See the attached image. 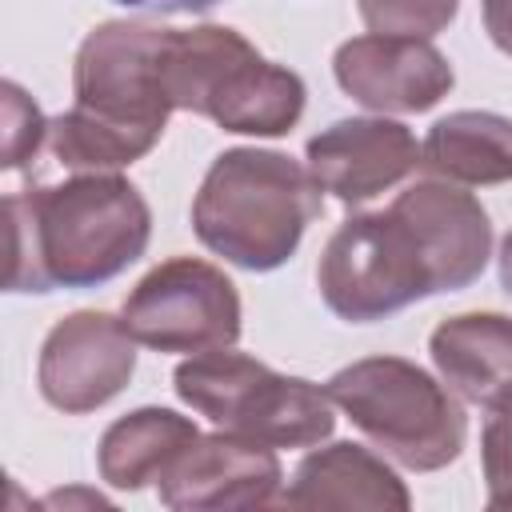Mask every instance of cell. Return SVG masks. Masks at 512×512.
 <instances>
[{
    "label": "cell",
    "instance_id": "cell-4",
    "mask_svg": "<svg viewBox=\"0 0 512 512\" xmlns=\"http://www.w3.org/2000/svg\"><path fill=\"white\" fill-rule=\"evenodd\" d=\"M320 192L312 168L280 152L232 148L208 168L192 200V228L224 260L268 272L296 252L304 228L320 216Z\"/></svg>",
    "mask_w": 512,
    "mask_h": 512
},
{
    "label": "cell",
    "instance_id": "cell-19",
    "mask_svg": "<svg viewBox=\"0 0 512 512\" xmlns=\"http://www.w3.org/2000/svg\"><path fill=\"white\" fill-rule=\"evenodd\" d=\"M44 140H48V124L40 108L8 80L4 84V168H24Z\"/></svg>",
    "mask_w": 512,
    "mask_h": 512
},
{
    "label": "cell",
    "instance_id": "cell-22",
    "mask_svg": "<svg viewBox=\"0 0 512 512\" xmlns=\"http://www.w3.org/2000/svg\"><path fill=\"white\" fill-rule=\"evenodd\" d=\"M500 284H504V292L512 296V232H508L504 244H500Z\"/></svg>",
    "mask_w": 512,
    "mask_h": 512
},
{
    "label": "cell",
    "instance_id": "cell-1",
    "mask_svg": "<svg viewBox=\"0 0 512 512\" xmlns=\"http://www.w3.org/2000/svg\"><path fill=\"white\" fill-rule=\"evenodd\" d=\"M492 248V224L472 192L412 184L384 212L344 220L324 244L316 284L324 304L352 324L380 320L412 300L472 284Z\"/></svg>",
    "mask_w": 512,
    "mask_h": 512
},
{
    "label": "cell",
    "instance_id": "cell-8",
    "mask_svg": "<svg viewBox=\"0 0 512 512\" xmlns=\"http://www.w3.org/2000/svg\"><path fill=\"white\" fill-rule=\"evenodd\" d=\"M124 328L160 352H220L240 336V296L220 268L180 256L136 284L124 300Z\"/></svg>",
    "mask_w": 512,
    "mask_h": 512
},
{
    "label": "cell",
    "instance_id": "cell-6",
    "mask_svg": "<svg viewBox=\"0 0 512 512\" xmlns=\"http://www.w3.org/2000/svg\"><path fill=\"white\" fill-rule=\"evenodd\" d=\"M332 404L392 460L416 472L444 468L464 448L460 404L416 364L396 356H372L340 368L328 388Z\"/></svg>",
    "mask_w": 512,
    "mask_h": 512
},
{
    "label": "cell",
    "instance_id": "cell-7",
    "mask_svg": "<svg viewBox=\"0 0 512 512\" xmlns=\"http://www.w3.org/2000/svg\"><path fill=\"white\" fill-rule=\"evenodd\" d=\"M176 392L232 436L268 448H308L332 432V396L308 380L276 376L228 348L200 352L176 368Z\"/></svg>",
    "mask_w": 512,
    "mask_h": 512
},
{
    "label": "cell",
    "instance_id": "cell-15",
    "mask_svg": "<svg viewBox=\"0 0 512 512\" xmlns=\"http://www.w3.org/2000/svg\"><path fill=\"white\" fill-rule=\"evenodd\" d=\"M420 164L460 184L512 180V120L496 112H452L420 144Z\"/></svg>",
    "mask_w": 512,
    "mask_h": 512
},
{
    "label": "cell",
    "instance_id": "cell-12",
    "mask_svg": "<svg viewBox=\"0 0 512 512\" xmlns=\"http://www.w3.org/2000/svg\"><path fill=\"white\" fill-rule=\"evenodd\" d=\"M420 164L412 132L396 120H340L308 140V168L340 204H364Z\"/></svg>",
    "mask_w": 512,
    "mask_h": 512
},
{
    "label": "cell",
    "instance_id": "cell-5",
    "mask_svg": "<svg viewBox=\"0 0 512 512\" xmlns=\"http://www.w3.org/2000/svg\"><path fill=\"white\" fill-rule=\"evenodd\" d=\"M160 80L172 108L212 116L228 132L280 136L304 112V80L268 64L232 28H168Z\"/></svg>",
    "mask_w": 512,
    "mask_h": 512
},
{
    "label": "cell",
    "instance_id": "cell-14",
    "mask_svg": "<svg viewBox=\"0 0 512 512\" xmlns=\"http://www.w3.org/2000/svg\"><path fill=\"white\" fill-rule=\"evenodd\" d=\"M280 504L288 508H408V492L400 488V480L360 444H332L324 452H312L296 476L292 488L280 496Z\"/></svg>",
    "mask_w": 512,
    "mask_h": 512
},
{
    "label": "cell",
    "instance_id": "cell-18",
    "mask_svg": "<svg viewBox=\"0 0 512 512\" xmlns=\"http://www.w3.org/2000/svg\"><path fill=\"white\" fill-rule=\"evenodd\" d=\"M480 460L488 480V508H512V392L488 404L480 432Z\"/></svg>",
    "mask_w": 512,
    "mask_h": 512
},
{
    "label": "cell",
    "instance_id": "cell-9",
    "mask_svg": "<svg viewBox=\"0 0 512 512\" xmlns=\"http://www.w3.org/2000/svg\"><path fill=\"white\" fill-rule=\"evenodd\" d=\"M136 368L132 332L108 312H76L60 320L40 352V392L52 408L88 412L112 400Z\"/></svg>",
    "mask_w": 512,
    "mask_h": 512
},
{
    "label": "cell",
    "instance_id": "cell-13",
    "mask_svg": "<svg viewBox=\"0 0 512 512\" xmlns=\"http://www.w3.org/2000/svg\"><path fill=\"white\" fill-rule=\"evenodd\" d=\"M432 360L440 376L468 404H496L512 392V320L496 312H468L444 320L432 340Z\"/></svg>",
    "mask_w": 512,
    "mask_h": 512
},
{
    "label": "cell",
    "instance_id": "cell-10",
    "mask_svg": "<svg viewBox=\"0 0 512 512\" xmlns=\"http://www.w3.org/2000/svg\"><path fill=\"white\" fill-rule=\"evenodd\" d=\"M336 84L376 112H424L452 88L448 60L420 36H356L336 48Z\"/></svg>",
    "mask_w": 512,
    "mask_h": 512
},
{
    "label": "cell",
    "instance_id": "cell-21",
    "mask_svg": "<svg viewBox=\"0 0 512 512\" xmlns=\"http://www.w3.org/2000/svg\"><path fill=\"white\" fill-rule=\"evenodd\" d=\"M484 28L492 44L512 56V0H484Z\"/></svg>",
    "mask_w": 512,
    "mask_h": 512
},
{
    "label": "cell",
    "instance_id": "cell-16",
    "mask_svg": "<svg viewBox=\"0 0 512 512\" xmlns=\"http://www.w3.org/2000/svg\"><path fill=\"white\" fill-rule=\"evenodd\" d=\"M200 432L168 412V408H140L124 420H116L100 440V476L116 488H144L148 480H160V472L176 460L180 448H188Z\"/></svg>",
    "mask_w": 512,
    "mask_h": 512
},
{
    "label": "cell",
    "instance_id": "cell-11",
    "mask_svg": "<svg viewBox=\"0 0 512 512\" xmlns=\"http://www.w3.org/2000/svg\"><path fill=\"white\" fill-rule=\"evenodd\" d=\"M156 484L168 508H252L276 500L280 464L268 444L220 432L180 448Z\"/></svg>",
    "mask_w": 512,
    "mask_h": 512
},
{
    "label": "cell",
    "instance_id": "cell-17",
    "mask_svg": "<svg viewBox=\"0 0 512 512\" xmlns=\"http://www.w3.org/2000/svg\"><path fill=\"white\" fill-rule=\"evenodd\" d=\"M360 20L380 36H436L456 16V0H356Z\"/></svg>",
    "mask_w": 512,
    "mask_h": 512
},
{
    "label": "cell",
    "instance_id": "cell-3",
    "mask_svg": "<svg viewBox=\"0 0 512 512\" xmlns=\"http://www.w3.org/2000/svg\"><path fill=\"white\" fill-rule=\"evenodd\" d=\"M168 28L104 24L72 68L76 104L48 124V148L64 168H120L144 156L172 112L160 80Z\"/></svg>",
    "mask_w": 512,
    "mask_h": 512
},
{
    "label": "cell",
    "instance_id": "cell-2",
    "mask_svg": "<svg viewBox=\"0 0 512 512\" xmlns=\"http://www.w3.org/2000/svg\"><path fill=\"white\" fill-rule=\"evenodd\" d=\"M144 196L112 176H76L60 188H24L4 200L8 292L88 288L124 272L148 244Z\"/></svg>",
    "mask_w": 512,
    "mask_h": 512
},
{
    "label": "cell",
    "instance_id": "cell-20",
    "mask_svg": "<svg viewBox=\"0 0 512 512\" xmlns=\"http://www.w3.org/2000/svg\"><path fill=\"white\" fill-rule=\"evenodd\" d=\"M112 4L132 8V12H152V16H192V12L216 8L220 0H112Z\"/></svg>",
    "mask_w": 512,
    "mask_h": 512
}]
</instances>
